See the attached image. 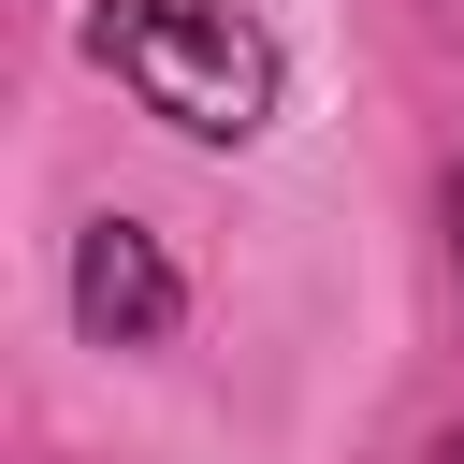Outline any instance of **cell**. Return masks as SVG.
<instances>
[{
    "label": "cell",
    "mask_w": 464,
    "mask_h": 464,
    "mask_svg": "<svg viewBox=\"0 0 464 464\" xmlns=\"http://www.w3.org/2000/svg\"><path fill=\"white\" fill-rule=\"evenodd\" d=\"M87 58L188 145H261L290 102V44L246 0H87Z\"/></svg>",
    "instance_id": "cell-1"
},
{
    "label": "cell",
    "mask_w": 464,
    "mask_h": 464,
    "mask_svg": "<svg viewBox=\"0 0 464 464\" xmlns=\"http://www.w3.org/2000/svg\"><path fill=\"white\" fill-rule=\"evenodd\" d=\"M174 319H188L174 246H160L145 218H87V232H72V334H87V348H174Z\"/></svg>",
    "instance_id": "cell-2"
},
{
    "label": "cell",
    "mask_w": 464,
    "mask_h": 464,
    "mask_svg": "<svg viewBox=\"0 0 464 464\" xmlns=\"http://www.w3.org/2000/svg\"><path fill=\"white\" fill-rule=\"evenodd\" d=\"M450 261H464V160H450Z\"/></svg>",
    "instance_id": "cell-3"
},
{
    "label": "cell",
    "mask_w": 464,
    "mask_h": 464,
    "mask_svg": "<svg viewBox=\"0 0 464 464\" xmlns=\"http://www.w3.org/2000/svg\"><path fill=\"white\" fill-rule=\"evenodd\" d=\"M435 464H464V420H450V435H435Z\"/></svg>",
    "instance_id": "cell-4"
}]
</instances>
